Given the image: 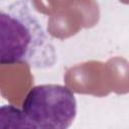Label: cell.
<instances>
[{
	"label": "cell",
	"mask_w": 129,
	"mask_h": 129,
	"mask_svg": "<svg viewBox=\"0 0 129 129\" xmlns=\"http://www.w3.org/2000/svg\"><path fill=\"white\" fill-rule=\"evenodd\" d=\"M57 53L51 37L35 14L31 0L0 3V64L24 63L49 69Z\"/></svg>",
	"instance_id": "6da1fadb"
},
{
	"label": "cell",
	"mask_w": 129,
	"mask_h": 129,
	"mask_svg": "<svg viewBox=\"0 0 129 129\" xmlns=\"http://www.w3.org/2000/svg\"><path fill=\"white\" fill-rule=\"evenodd\" d=\"M22 112L34 128L67 129L76 118L77 101L68 87L42 84L27 93Z\"/></svg>",
	"instance_id": "7a4b0ae2"
},
{
	"label": "cell",
	"mask_w": 129,
	"mask_h": 129,
	"mask_svg": "<svg viewBox=\"0 0 129 129\" xmlns=\"http://www.w3.org/2000/svg\"><path fill=\"white\" fill-rule=\"evenodd\" d=\"M0 128H34L22 110L12 105L0 106Z\"/></svg>",
	"instance_id": "3957f363"
}]
</instances>
